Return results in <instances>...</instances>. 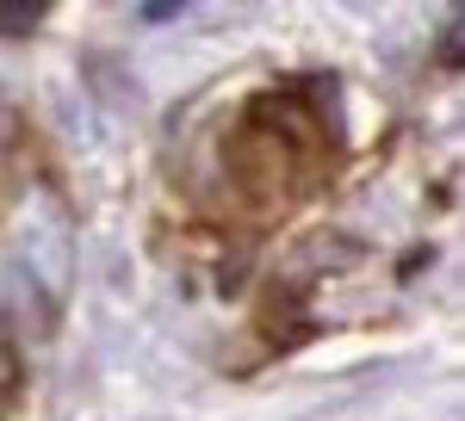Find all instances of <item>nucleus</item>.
<instances>
[]
</instances>
